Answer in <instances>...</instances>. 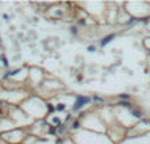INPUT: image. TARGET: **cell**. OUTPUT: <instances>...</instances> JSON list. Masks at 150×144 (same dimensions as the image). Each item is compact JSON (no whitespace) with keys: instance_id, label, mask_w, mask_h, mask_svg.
<instances>
[{"instance_id":"cell-2","label":"cell","mask_w":150,"mask_h":144,"mask_svg":"<svg viewBox=\"0 0 150 144\" xmlns=\"http://www.w3.org/2000/svg\"><path fill=\"white\" fill-rule=\"evenodd\" d=\"M70 138L75 144H115L107 134L93 132L83 129H80L76 132H73Z\"/></svg>"},{"instance_id":"cell-16","label":"cell","mask_w":150,"mask_h":144,"mask_svg":"<svg viewBox=\"0 0 150 144\" xmlns=\"http://www.w3.org/2000/svg\"><path fill=\"white\" fill-rule=\"evenodd\" d=\"M142 45H144V47H145L146 51L150 52V36L145 37V38L142 39Z\"/></svg>"},{"instance_id":"cell-11","label":"cell","mask_w":150,"mask_h":144,"mask_svg":"<svg viewBox=\"0 0 150 144\" xmlns=\"http://www.w3.org/2000/svg\"><path fill=\"white\" fill-rule=\"evenodd\" d=\"M117 144H150V132L145 135H140V136L125 138Z\"/></svg>"},{"instance_id":"cell-17","label":"cell","mask_w":150,"mask_h":144,"mask_svg":"<svg viewBox=\"0 0 150 144\" xmlns=\"http://www.w3.org/2000/svg\"><path fill=\"white\" fill-rule=\"evenodd\" d=\"M96 50H98V47H96L95 45H90V46L87 47V51L88 52H96Z\"/></svg>"},{"instance_id":"cell-14","label":"cell","mask_w":150,"mask_h":144,"mask_svg":"<svg viewBox=\"0 0 150 144\" xmlns=\"http://www.w3.org/2000/svg\"><path fill=\"white\" fill-rule=\"evenodd\" d=\"M55 142H57V144H75L73 140H71L70 135L66 138H59V139H55Z\"/></svg>"},{"instance_id":"cell-4","label":"cell","mask_w":150,"mask_h":144,"mask_svg":"<svg viewBox=\"0 0 150 144\" xmlns=\"http://www.w3.org/2000/svg\"><path fill=\"white\" fill-rule=\"evenodd\" d=\"M79 121H80V124H82L83 130H88V131H93V132H100V134H107V126L104 124V122L101 121L98 110L88 111V113H86L84 115H80Z\"/></svg>"},{"instance_id":"cell-9","label":"cell","mask_w":150,"mask_h":144,"mask_svg":"<svg viewBox=\"0 0 150 144\" xmlns=\"http://www.w3.org/2000/svg\"><path fill=\"white\" fill-rule=\"evenodd\" d=\"M45 81V72L42 68L33 66L29 67L28 71V82H30V85L33 88H40L42 85V82Z\"/></svg>"},{"instance_id":"cell-5","label":"cell","mask_w":150,"mask_h":144,"mask_svg":"<svg viewBox=\"0 0 150 144\" xmlns=\"http://www.w3.org/2000/svg\"><path fill=\"white\" fill-rule=\"evenodd\" d=\"M5 115L9 117L16 124L17 129H24L26 130L34 123V119H32L28 114H25L18 106H7V113Z\"/></svg>"},{"instance_id":"cell-7","label":"cell","mask_w":150,"mask_h":144,"mask_svg":"<svg viewBox=\"0 0 150 144\" xmlns=\"http://www.w3.org/2000/svg\"><path fill=\"white\" fill-rule=\"evenodd\" d=\"M28 135L26 130L24 129H15L12 131L0 134V138L5 144H23L25 136Z\"/></svg>"},{"instance_id":"cell-3","label":"cell","mask_w":150,"mask_h":144,"mask_svg":"<svg viewBox=\"0 0 150 144\" xmlns=\"http://www.w3.org/2000/svg\"><path fill=\"white\" fill-rule=\"evenodd\" d=\"M124 9L137 22H148L150 18V3L146 1H127L124 3Z\"/></svg>"},{"instance_id":"cell-15","label":"cell","mask_w":150,"mask_h":144,"mask_svg":"<svg viewBox=\"0 0 150 144\" xmlns=\"http://www.w3.org/2000/svg\"><path fill=\"white\" fill-rule=\"evenodd\" d=\"M36 144H57L55 139H50V138H45V139H38Z\"/></svg>"},{"instance_id":"cell-10","label":"cell","mask_w":150,"mask_h":144,"mask_svg":"<svg viewBox=\"0 0 150 144\" xmlns=\"http://www.w3.org/2000/svg\"><path fill=\"white\" fill-rule=\"evenodd\" d=\"M91 102H92V98L88 97V96H75L74 103H73L71 110H70L71 114L82 111L83 109L86 108V105H91Z\"/></svg>"},{"instance_id":"cell-8","label":"cell","mask_w":150,"mask_h":144,"mask_svg":"<svg viewBox=\"0 0 150 144\" xmlns=\"http://www.w3.org/2000/svg\"><path fill=\"white\" fill-rule=\"evenodd\" d=\"M150 132V118H144L141 121H138L137 123L133 127L127 130L125 138H130V136H140V135H145Z\"/></svg>"},{"instance_id":"cell-19","label":"cell","mask_w":150,"mask_h":144,"mask_svg":"<svg viewBox=\"0 0 150 144\" xmlns=\"http://www.w3.org/2000/svg\"><path fill=\"white\" fill-rule=\"evenodd\" d=\"M4 57V51H3V49H1V46H0V59Z\"/></svg>"},{"instance_id":"cell-13","label":"cell","mask_w":150,"mask_h":144,"mask_svg":"<svg viewBox=\"0 0 150 144\" xmlns=\"http://www.w3.org/2000/svg\"><path fill=\"white\" fill-rule=\"evenodd\" d=\"M115 38H116V33L108 34V36H105V37H104V38L100 41V46H101V47H105L107 45H109V43H111V42L113 41Z\"/></svg>"},{"instance_id":"cell-6","label":"cell","mask_w":150,"mask_h":144,"mask_svg":"<svg viewBox=\"0 0 150 144\" xmlns=\"http://www.w3.org/2000/svg\"><path fill=\"white\" fill-rule=\"evenodd\" d=\"M28 90L21 89H4L0 92V101L4 102L7 106H20L24 100L29 97Z\"/></svg>"},{"instance_id":"cell-12","label":"cell","mask_w":150,"mask_h":144,"mask_svg":"<svg viewBox=\"0 0 150 144\" xmlns=\"http://www.w3.org/2000/svg\"><path fill=\"white\" fill-rule=\"evenodd\" d=\"M15 129H17V127H16V124L13 123V121L9 117H7V115L0 117V134L12 131V130H15Z\"/></svg>"},{"instance_id":"cell-1","label":"cell","mask_w":150,"mask_h":144,"mask_svg":"<svg viewBox=\"0 0 150 144\" xmlns=\"http://www.w3.org/2000/svg\"><path fill=\"white\" fill-rule=\"evenodd\" d=\"M25 114H28L34 121H42L46 119L49 115V103L47 100L41 97L40 94H30L26 100L21 102L18 106Z\"/></svg>"},{"instance_id":"cell-18","label":"cell","mask_w":150,"mask_h":144,"mask_svg":"<svg viewBox=\"0 0 150 144\" xmlns=\"http://www.w3.org/2000/svg\"><path fill=\"white\" fill-rule=\"evenodd\" d=\"M71 34H75V36H76L78 34V28H74L73 26V28H71Z\"/></svg>"}]
</instances>
